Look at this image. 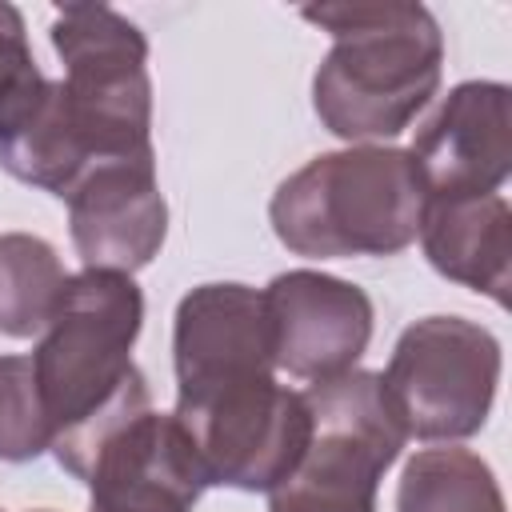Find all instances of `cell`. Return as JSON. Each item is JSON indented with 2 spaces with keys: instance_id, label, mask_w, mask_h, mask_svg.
<instances>
[{
  "instance_id": "6da1fadb",
  "label": "cell",
  "mask_w": 512,
  "mask_h": 512,
  "mask_svg": "<svg viewBox=\"0 0 512 512\" xmlns=\"http://www.w3.org/2000/svg\"><path fill=\"white\" fill-rule=\"evenodd\" d=\"M300 16L332 36L312 76V108L332 136L348 144L392 140L436 96L444 32L424 4H308Z\"/></svg>"
},
{
  "instance_id": "7a4b0ae2",
  "label": "cell",
  "mask_w": 512,
  "mask_h": 512,
  "mask_svg": "<svg viewBox=\"0 0 512 512\" xmlns=\"http://www.w3.org/2000/svg\"><path fill=\"white\" fill-rule=\"evenodd\" d=\"M424 204L428 188L412 152L352 144L280 180L268 220L276 240L308 260L396 256L416 240Z\"/></svg>"
},
{
  "instance_id": "3957f363",
  "label": "cell",
  "mask_w": 512,
  "mask_h": 512,
  "mask_svg": "<svg viewBox=\"0 0 512 512\" xmlns=\"http://www.w3.org/2000/svg\"><path fill=\"white\" fill-rule=\"evenodd\" d=\"M140 328L144 292L132 276L100 268L68 276L64 296L32 352L52 444L88 432L108 412L148 392L144 372L132 364Z\"/></svg>"
},
{
  "instance_id": "277c9868",
  "label": "cell",
  "mask_w": 512,
  "mask_h": 512,
  "mask_svg": "<svg viewBox=\"0 0 512 512\" xmlns=\"http://www.w3.org/2000/svg\"><path fill=\"white\" fill-rule=\"evenodd\" d=\"M312 432L268 512H376V488L404 448L380 372L352 368L304 388Z\"/></svg>"
},
{
  "instance_id": "5b68a950",
  "label": "cell",
  "mask_w": 512,
  "mask_h": 512,
  "mask_svg": "<svg viewBox=\"0 0 512 512\" xmlns=\"http://www.w3.org/2000/svg\"><path fill=\"white\" fill-rule=\"evenodd\" d=\"M52 48L64 64L68 108L96 164L156 160L144 32L108 4H64L52 20Z\"/></svg>"
},
{
  "instance_id": "8992f818",
  "label": "cell",
  "mask_w": 512,
  "mask_h": 512,
  "mask_svg": "<svg viewBox=\"0 0 512 512\" xmlns=\"http://www.w3.org/2000/svg\"><path fill=\"white\" fill-rule=\"evenodd\" d=\"M500 368V340L484 324L424 316L400 332L380 384L404 436L452 444L488 424Z\"/></svg>"
},
{
  "instance_id": "52a82bcc",
  "label": "cell",
  "mask_w": 512,
  "mask_h": 512,
  "mask_svg": "<svg viewBox=\"0 0 512 512\" xmlns=\"http://www.w3.org/2000/svg\"><path fill=\"white\" fill-rule=\"evenodd\" d=\"M172 416L184 428L204 480L240 492H272L296 468L312 432L304 392L276 384V372L176 396Z\"/></svg>"
},
{
  "instance_id": "ba28073f",
  "label": "cell",
  "mask_w": 512,
  "mask_h": 512,
  "mask_svg": "<svg viewBox=\"0 0 512 512\" xmlns=\"http://www.w3.org/2000/svg\"><path fill=\"white\" fill-rule=\"evenodd\" d=\"M64 468L88 484V512H192L208 488L184 428L152 404L112 420Z\"/></svg>"
},
{
  "instance_id": "9c48e42d",
  "label": "cell",
  "mask_w": 512,
  "mask_h": 512,
  "mask_svg": "<svg viewBox=\"0 0 512 512\" xmlns=\"http://www.w3.org/2000/svg\"><path fill=\"white\" fill-rule=\"evenodd\" d=\"M272 360L296 380H332L360 364L372 340V300L352 280L292 268L268 280L264 288Z\"/></svg>"
},
{
  "instance_id": "30bf717a",
  "label": "cell",
  "mask_w": 512,
  "mask_h": 512,
  "mask_svg": "<svg viewBox=\"0 0 512 512\" xmlns=\"http://www.w3.org/2000/svg\"><path fill=\"white\" fill-rule=\"evenodd\" d=\"M412 160L428 196H488L512 172V92L500 80H464L424 120Z\"/></svg>"
},
{
  "instance_id": "8fae6325",
  "label": "cell",
  "mask_w": 512,
  "mask_h": 512,
  "mask_svg": "<svg viewBox=\"0 0 512 512\" xmlns=\"http://www.w3.org/2000/svg\"><path fill=\"white\" fill-rule=\"evenodd\" d=\"M68 200V232L84 268L140 272L168 236V204L156 160H104L88 168Z\"/></svg>"
},
{
  "instance_id": "7c38bea8",
  "label": "cell",
  "mask_w": 512,
  "mask_h": 512,
  "mask_svg": "<svg viewBox=\"0 0 512 512\" xmlns=\"http://www.w3.org/2000/svg\"><path fill=\"white\" fill-rule=\"evenodd\" d=\"M172 364H176V396L256 372H276L264 292L236 280L192 288L176 304Z\"/></svg>"
},
{
  "instance_id": "4fadbf2b",
  "label": "cell",
  "mask_w": 512,
  "mask_h": 512,
  "mask_svg": "<svg viewBox=\"0 0 512 512\" xmlns=\"http://www.w3.org/2000/svg\"><path fill=\"white\" fill-rule=\"evenodd\" d=\"M420 248L428 264L500 308L512 284V208L500 192L488 196H428L420 216Z\"/></svg>"
},
{
  "instance_id": "5bb4252c",
  "label": "cell",
  "mask_w": 512,
  "mask_h": 512,
  "mask_svg": "<svg viewBox=\"0 0 512 512\" xmlns=\"http://www.w3.org/2000/svg\"><path fill=\"white\" fill-rule=\"evenodd\" d=\"M396 512H508L492 464L472 448H424L396 484Z\"/></svg>"
},
{
  "instance_id": "9a60e30c",
  "label": "cell",
  "mask_w": 512,
  "mask_h": 512,
  "mask_svg": "<svg viewBox=\"0 0 512 512\" xmlns=\"http://www.w3.org/2000/svg\"><path fill=\"white\" fill-rule=\"evenodd\" d=\"M68 272L56 248L32 232H0V332L8 340L40 336L64 296Z\"/></svg>"
},
{
  "instance_id": "2e32d148",
  "label": "cell",
  "mask_w": 512,
  "mask_h": 512,
  "mask_svg": "<svg viewBox=\"0 0 512 512\" xmlns=\"http://www.w3.org/2000/svg\"><path fill=\"white\" fill-rule=\"evenodd\" d=\"M52 448L32 356H0V460L24 464Z\"/></svg>"
},
{
  "instance_id": "e0dca14e",
  "label": "cell",
  "mask_w": 512,
  "mask_h": 512,
  "mask_svg": "<svg viewBox=\"0 0 512 512\" xmlns=\"http://www.w3.org/2000/svg\"><path fill=\"white\" fill-rule=\"evenodd\" d=\"M48 76L32 60L28 28L16 4L0 0V136H8L44 96Z\"/></svg>"
},
{
  "instance_id": "ac0fdd59",
  "label": "cell",
  "mask_w": 512,
  "mask_h": 512,
  "mask_svg": "<svg viewBox=\"0 0 512 512\" xmlns=\"http://www.w3.org/2000/svg\"><path fill=\"white\" fill-rule=\"evenodd\" d=\"M40 512H48V508H40Z\"/></svg>"
},
{
  "instance_id": "d6986e66",
  "label": "cell",
  "mask_w": 512,
  "mask_h": 512,
  "mask_svg": "<svg viewBox=\"0 0 512 512\" xmlns=\"http://www.w3.org/2000/svg\"><path fill=\"white\" fill-rule=\"evenodd\" d=\"M0 512H4V508H0Z\"/></svg>"
}]
</instances>
